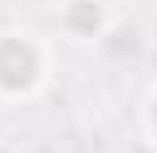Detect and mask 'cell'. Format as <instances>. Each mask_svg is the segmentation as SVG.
I'll list each match as a JSON object with an SVG mask.
<instances>
[{"instance_id": "cell-1", "label": "cell", "mask_w": 157, "mask_h": 153, "mask_svg": "<svg viewBox=\"0 0 157 153\" xmlns=\"http://www.w3.org/2000/svg\"><path fill=\"white\" fill-rule=\"evenodd\" d=\"M55 76V47L17 22L0 26V106H30Z\"/></svg>"}, {"instance_id": "cell-2", "label": "cell", "mask_w": 157, "mask_h": 153, "mask_svg": "<svg viewBox=\"0 0 157 153\" xmlns=\"http://www.w3.org/2000/svg\"><path fill=\"white\" fill-rule=\"evenodd\" d=\"M115 30V0H55V34L94 47Z\"/></svg>"}, {"instance_id": "cell-3", "label": "cell", "mask_w": 157, "mask_h": 153, "mask_svg": "<svg viewBox=\"0 0 157 153\" xmlns=\"http://www.w3.org/2000/svg\"><path fill=\"white\" fill-rule=\"evenodd\" d=\"M136 124H140V140L149 145V153H157V81L149 85V94L140 98V111H136Z\"/></svg>"}]
</instances>
